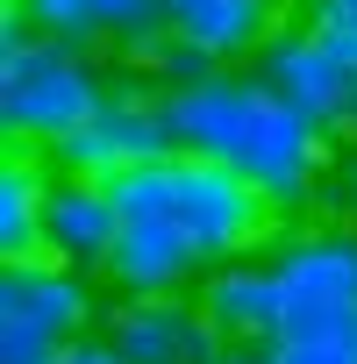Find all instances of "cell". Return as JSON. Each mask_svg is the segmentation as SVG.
<instances>
[{
  "mask_svg": "<svg viewBox=\"0 0 357 364\" xmlns=\"http://www.w3.org/2000/svg\"><path fill=\"white\" fill-rule=\"evenodd\" d=\"M100 286L114 300H178L201 286V257L186 250V236L171 222H122V243H114Z\"/></svg>",
  "mask_w": 357,
  "mask_h": 364,
  "instance_id": "8fae6325",
  "label": "cell"
},
{
  "mask_svg": "<svg viewBox=\"0 0 357 364\" xmlns=\"http://www.w3.org/2000/svg\"><path fill=\"white\" fill-rule=\"evenodd\" d=\"M100 336H107L129 364H208L215 350H229V343L201 321L193 293H178V300H114L107 321H100Z\"/></svg>",
  "mask_w": 357,
  "mask_h": 364,
  "instance_id": "9c48e42d",
  "label": "cell"
},
{
  "mask_svg": "<svg viewBox=\"0 0 357 364\" xmlns=\"http://www.w3.org/2000/svg\"><path fill=\"white\" fill-rule=\"evenodd\" d=\"M122 79L107 72L100 50H79V43H58V36H36L15 8L0 15V136L8 150H50L65 136H79L107 93Z\"/></svg>",
  "mask_w": 357,
  "mask_h": 364,
  "instance_id": "7a4b0ae2",
  "label": "cell"
},
{
  "mask_svg": "<svg viewBox=\"0 0 357 364\" xmlns=\"http://www.w3.org/2000/svg\"><path fill=\"white\" fill-rule=\"evenodd\" d=\"M171 107V129H178V150L186 157H215L229 164L236 178L272 200L279 222H300L329 178V143L307 114H293L257 72H215L208 86H186V93H164Z\"/></svg>",
  "mask_w": 357,
  "mask_h": 364,
  "instance_id": "6da1fadb",
  "label": "cell"
},
{
  "mask_svg": "<svg viewBox=\"0 0 357 364\" xmlns=\"http://www.w3.org/2000/svg\"><path fill=\"white\" fill-rule=\"evenodd\" d=\"M8 8L58 43L79 50H129L136 36L164 29V0H8Z\"/></svg>",
  "mask_w": 357,
  "mask_h": 364,
  "instance_id": "7c38bea8",
  "label": "cell"
},
{
  "mask_svg": "<svg viewBox=\"0 0 357 364\" xmlns=\"http://www.w3.org/2000/svg\"><path fill=\"white\" fill-rule=\"evenodd\" d=\"M107 293L86 272H65L50 257L0 264V364H58L93 321H107Z\"/></svg>",
  "mask_w": 357,
  "mask_h": 364,
  "instance_id": "277c9868",
  "label": "cell"
},
{
  "mask_svg": "<svg viewBox=\"0 0 357 364\" xmlns=\"http://www.w3.org/2000/svg\"><path fill=\"white\" fill-rule=\"evenodd\" d=\"M336 208H343V222L357 229V150L343 157V171H336Z\"/></svg>",
  "mask_w": 357,
  "mask_h": 364,
  "instance_id": "ac0fdd59",
  "label": "cell"
},
{
  "mask_svg": "<svg viewBox=\"0 0 357 364\" xmlns=\"http://www.w3.org/2000/svg\"><path fill=\"white\" fill-rule=\"evenodd\" d=\"M58 186V171L36 150H8L0 164V264L43 257V200Z\"/></svg>",
  "mask_w": 357,
  "mask_h": 364,
  "instance_id": "5bb4252c",
  "label": "cell"
},
{
  "mask_svg": "<svg viewBox=\"0 0 357 364\" xmlns=\"http://www.w3.org/2000/svg\"><path fill=\"white\" fill-rule=\"evenodd\" d=\"M164 29L178 43L208 50L222 72H250L257 50L272 43L279 15L265 8V0H164Z\"/></svg>",
  "mask_w": 357,
  "mask_h": 364,
  "instance_id": "4fadbf2b",
  "label": "cell"
},
{
  "mask_svg": "<svg viewBox=\"0 0 357 364\" xmlns=\"http://www.w3.org/2000/svg\"><path fill=\"white\" fill-rule=\"evenodd\" d=\"M58 364H129V357H122V350H114V343H107V336L93 328V336H79V343H72V350H65Z\"/></svg>",
  "mask_w": 357,
  "mask_h": 364,
  "instance_id": "e0dca14e",
  "label": "cell"
},
{
  "mask_svg": "<svg viewBox=\"0 0 357 364\" xmlns=\"http://www.w3.org/2000/svg\"><path fill=\"white\" fill-rule=\"evenodd\" d=\"M122 243V200L114 186H93V178H58L50 200H43V257L65 272L100 279L107 257Z\"/></svg>",
  "mask_w": 357,
  "mask_h": 364,
  "instance_id": "30bf717a",
  "label": "cell"
},
{
  "mask_svg": "<svg viewBox=\"0 0 357 364\" xmlns=\"http://www.w3.org/2000/svg\"><path fill=\"white\" fill-rule=\"evenodd\" d=\"M178 157V129H171V107L150 79H122L107 93V107L43 150V164L58 178H93V186H114L122 171H143V164H171Z\"/></svg>",
  "mask_w": 357,
  "mask_h": 364,
  "instance_id": "8992f818",
  "label": "cell"
},
{
  "mask_svg": "<svg viewBox=\"0 0 357 364\" xmlns=\"http://www.w3.org/2000/svg\"><path fill=\"white\" fill-rule=\"evenodd\" d=\"M265 357L272 364H357V343H336V336H279Z\"/></svg>",
  "mask_w": 357,
  "mask_h": 364,
  "instance_id": "9a60e30c",
  "label": "cell"
},
{
  "mask_svg": "<svg viewBox=\"0 0 357 364\" xmlns=\"http://www.w3.org/2000/svg\"><path fill=\"white\" fill-rule=\"evenodd\" d=\"M208 364H272V357H265V350H215Z\"/></svg>",
  "mask_w": 357,
  "mask_h": 364,
  "instance_id": "d6986e66",
  "label": "cell"
},
{
  "mask_svg": "<svg viewBox=\"0 0 357 364\" xmlns=\"http://www.w3.org/2000/svg\"><path fill=\"white\" fill-rule=\"evenodd\" d=\"M250 72H257L293 114H307L321 136H350V129H357V58H350L343 43H329L314 22H300V15L279 22Z\"/></svg>",
  "mask_w": 357,
  "mask_h": 364,
  "instance_id": "52a82bcc",
  "label": "cell"
},
{
  "mask_svg": "<svg viewBox=\"0 0 357 364\" xmlns=\"http://www.w3.org/2000/svg\"><path fill=\"white\" fill-rule=\"evenodd\" d=\"M265 8H272V15H286V8H307V0H265Z\"/></svg>",
  "mask_w": 357,
  "mask_h": 364,
  "instance_id": "ffe728a7",
  "label": "cell"
},
{
  "mask_svg": "<svg viewBox=\"0 0 357 364\" xmlns=\"http://www.w3.org/2000/svg\"><path fill=\"white\" fill-rule=\"evenodd\" d=\"M171 229L186 236V250L201 257V279H208L215 264L272 250V236L286 222L272 215V200L250 186V178H236L215 157H186L178 150L171 157Z\"/></svg>",
  "mask_w": 357,
  "mask_h": 364,
  "instance_id": "5b68a950",
  "label": "cell"
},
{
  "mask_svg": "<svg viewBox=\"0 0 357 364\" xmlns=\"http://www.w3.org/2000/svg\"><path fill=\"white\" fill-rule=\"evenodd\" d=\"M300 22H314L329 43H343V50L357 58V0H307V8H300Z\"/></svg>",
  "mask_w": 357,
  "mask_h": 364,
  "instance_id": "2e32d148",
  "label": "cell"
},
{
  "mask_svg": "<svg viewBox=\"0 0 357 364\" xmlns=\"http://www.w3.org/2000/svg\"><path fill=\"white\" fill-rule=\"evenodd\" d=\"M265 257H272L279 293H286V336L357 343V229L343 215L286 222Z\"/></svg>",
  "mask_w": 357,
  "mask_h": 364,
  "instance_id": "3957f363",
  "label": "cell"
},
{
  "mask_svg": "<svg viewBox=\"0 0 357 364\" xmlns=\"http://www.w3.org/2000/svg\"><path fill=\"white\" fill-rule=\"evenodd\" d=\"M193 307H201V321H208L229 350H272V343L286 336V293H279L272 257L215 264V272L193 286Z\"/></svg>",
  "mask_w": 357,
  "mask_h": 364,
  "instance_id": "ba28073f",
  "label": "cell"
}]
</instances>
